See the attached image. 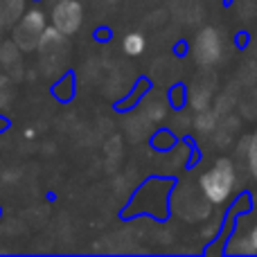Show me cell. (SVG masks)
<instances>
[{"label": "cell", "mask_w": 257, "mask_h": 257, "mask_svg": "<svg viewBox=\"0 0 257 257\" xmlns=\"http://www.w3.org/2000/svg\"><path fill=\"white\" fill-rule=\"evenodd\" d=\"M235 183H237L235 163L230 158H219L214 160L208 172H203L199 187L210 203L223 205L232 196V192H235Z\"/></svg>", "instance_id": "obj_1"}, {"label": "cell", "mask_w": 257, "mask_h": 257, "mask_svg": "<svg viewBox=\"0 0 257 257\" xmlns=\"http://www.w3.org/2000/svg\"><path fill=\"white\" fill-rule=\"evenodd\" d=\"M45 30H48V16L41 9H30L12 25V41L21 52H34Z\"/></svg>", "instance_id": "obj_2"}, {"label": "cell", "mask_w": 257, "mask_h": 257, "mask_svg": "<svg viewBox=\"0 0 257 257\" xmlns=\"http://www.w3.org/2000/svg\"><path fill=\"white\" fill-rule=\"evenodd\" d=\"M84 23V9L79 0H57L50 12V25L57 27L61 34L72 36L81 30Z\"/></svg>", "instance_id": "obj_3"}, {"label": "cell", "mask_w": 257, "mask_h": 257, "mask_svg": "<svg viewBox=\"0 0 257 257\" xmlns=\"http://www.w3.org/2000/svg\"><path fill=\"white\" fill-rule=\"evenodd\" d=\"M223 52V41L214 27H203V30L196 34L194 43H192V54H194V61L201 68H210L221 59Z\"/></svg>", "instance_id": "obj_4"}, {"label": "cell", "mask_w": 257, "mask_h": 257, "mask_svg": "<svg viewBox=\"0 0 257 257\" xmlns=\"http://www.w3.org/2000/svg\"><path fill=\"white\" fill-rule=\"evenodd\" d=\"M27 0H0V32L12 27L25 14Z\"/></svg>", "instance_id": "obj_5"}, {"label": "cell", "mask_w": 257, "mask_h": 257, "mask_svg": "<svg viewBox=\"0 0 257 257\" xmlns=\"http://www.w3.org/2000/svg\"><path fill=\"white\" fill-rule=\"evenodd\" d=\"M217 124H219V115L214 111H210V108H201V111H196V115L192 117V126H194V131H199V133L214 131Z\"/></svg>", "instance_id": "obj_6"}, {"label": "cell", "mask_w": 257, "mask_h": 257, "mask_svg": "<svg viewBox=\"0 0 257 257\" xmlns=\"http://www.w3.org/2000/svg\"><path fill=\"white\" fill-rule=\"evenodd\" d=\"M147 48V41L142 34H138V32H131V34H126L124 39H122V50H124V54L128 57H138V54H142Z\"/></svg>", "instance_id": "obj_7"}, {"label": "cell", "mask_w": 257, "mask_h": 257, "mask_svg": "<svg viewBox=\"0 0 257 257\" xmlns=\"http://www.w3.org/2000/svg\"><path fill=\"white\" fill-rule=\"evenodd\" d=\"M210 95H212V90L208 88V86H199L194 84L190 88V104L194 111H201V108H208L210 104Z\"/></svg>", "instance_id": "obj_8"}, {"label": "cell", "mask_w": 257, "mask_h": 257, "mask_svg": "<svg viewBox=\"0 0 257 257\" xmlns=\"http://www.w3.org/2000/svg\"><path fill=\"white\" fill-rule=\"evenodd\" d=\"M246 165H248V169H250V174L257 178V128H255V133L248 138V147H246Z\"/></svg>", "instance_id": "obj_9"}, {"label": "cell", "mask_w": 257, "mask_h": 257, "mask_svg": "<svg viewBox=\"0 0 257 257\" xmlns=\"http://www.w3.org/2000/svg\"><path fill=\"white\" fill-rule=\"evenodd\" d=\"M246 246H244V253H257V223L250 228L248 237H246Z\"/></svg>", "instance_id": "obj_10"}, {"label": "cell", "mask_w": 257, "mask_h": 257, "mask_svg": "<svg viewBox=\"0 0 257 257\" xmlns=\"http://www.w3.org/2000/svg\"><path fill=\"white\" fill-rule=\"evenodd\" d=\"M0 66H3V61H0Z\"/></svg>", "instance_id": "obj_11"}]
</instances>
